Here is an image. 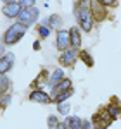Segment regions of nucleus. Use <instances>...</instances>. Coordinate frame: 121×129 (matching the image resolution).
<instances>
[{
	"instance_id": "nucleus-1",
	"label": "nucleus",
	"mask_w": 121,
	"mask_h": 129,
	"mask_svg": "<svg viewBox=\"0 0 121 129\" xmlns=\"http://www.w3.org/2000/svg\"><path fill=\"white\" fill-rule=\"evenodd\" d=\"M74 16H76V21L81 26V29L85 33H90L92 28H93V19L90 16V10H88V5L81 0L74 5Z\"/></svg>"
},
{
	"instance_id": "nucleus-2",
	"label": "nucleus",
	"mask_w": 121,
	"mask_h": 129,
	"mask_svg": "<svg viewBox=\"0 0 121 129\" xmlns=\"http://www.w3.org/2000/svg\"><path fill=\"white\" fill-rule=\"evenodd\" d=\"M26 29H28L26 26H23L19 22H14L9 29L5 31V35H4V43H5V45H14V43H17V41L26 35Z\"/></svg>"
},
{
	"instance_id": "nucleus-3",
	"label": "nucleus",
	"mask_w": 121,
	"mask_h": 129,
	"mask_svg": "<svg viewBox=\"0 0 121 129\" xmlns=\"http://www.w3.org/2000/svg\"><path fill=\"white\" fill-rule=\"evenodd\" d=\"M17 19H19V21H17L19 24L26 26V28H30L31 24H35V22L38 21V9H36V7H26V9H21Z\"/></svg>"
},
{
	"instance_id": "nucleus-4",
	"label": "nucleus",
	"mask_w": 121,
	"mask_h": 129,
	"mask_svg": "<svg viewBox=\"0 0 121 129\" xmlns=\"http://www.w3.org/2000/svg\"><path fill=\"white\" fill-rule=\"evenodd\" d=\"M88 10H90L92 19H95V21H102V19H106V16H107V9L99 4V0H90Z\"/></svg>"
},
{
	"instance_id": "nucleus-5",
	"label": "nucleus",
	"mask_w": 121,
	"mask_h": 129,
	"mask_svg": "<svg viewBox=\"0 0 121 129\" xmlns=\"http://www.w3.org/2000/svg\"><path fill=\"white\" fill-rule=\"evenodd\" d=\"M111 120L112 119H109V114L106 112V109H102L100 112H97V114L93 115L92 122L95 124V127H97V129H106V127H109Z\"/></svg>"
},
{
	"instance_id": "nucleus-6",
	"label": "nucleus",
	"mask_w": 121,
	"mask_h": 129,
	"mask_svg": "<svg viewBox=\"0 0 121 129\" xmlns=\"http://www.w3.org/2000/svg\"><path fill=\"white\" fill-rule=\"evenodd\" d=\"M30 100L31 102H36V103H43V105H49V103H52V98L49 93H45L43 89H33L30 93Z\"/></svg>"
},
{
	"instance_id": "nucleus-7",
	"label": "nucleus",
	"mask_w": 121,
	"mask_h": 129,
	"mask_svg": "<svg viewBox=\"0 0 121 129\" xmlns=\"http://www.w3.org/2000/svg\"><path fill=\"white\" fill-rule=\"evenodd\" d=\"M55 47H57L59 52L68 50V47H69V35H68L66 29H59L57 31V35H55Z\"/></svg>"
},
{
	"instance_id": "nucleus-8",
	"label": "nucleus",
	"mask_w": 121,
	"mask_h": 129,
	"mask_svg": "<svg viewBox=\"0 0 121 129\" xmlns=\"http://www.w3.org/2000/svg\"><path fill=\"white\" fill-rule=\"evenodd\" d=\"M74 60H76V50L74 48H68V50H64V52H61V57H59L61 66L69 67V66L74 64Z\"/></svg>"
},
{
	"instance_id": "nucleus-9",
	"label": "nucleus",
	"mask_w": 121,
	"mask_h": 129,
	"mask_svg": "<svg viewBox=\"0 0 121 129\" xmlns=\"http://www.w3.org/2000/svg\"><path fill=\"white\" fill-rule=\"evenodd\" d=\"M19 12H21V5L17 2H10V4H5V5L2 7V14H4L5 17H9V19L17 17Z\"/></svg>"
},
{
	"instance_id": "nucleus-10",
	"label": "nucleus",
	"mask_w": 121,
	"mask_h": 129,
	"mask_svg": "<svg viewBox=\"0 0 121 129\" xmlns=\"http://www.w3.org/2000/svg\"><path fill=\"white\" fill-rule=\"evenodd\" d=\"M14 53H5L2 59H0V74H7L10 69H12V66H14Z\"/></svg>"
},
{
	"instance_id": "nucleus-11",
	"label": "nucleus",
	"mask_w": 121,
	"mask_h": 129,
	"mask_svg": "<svg viewBox=\"0 0 121 129\" xmlns=\"http://www.w3.org/2000/svg\"><path fill=\"white\" fill-rule=\"evenodd\" d=\"M68 35H69V45L73 48L76 50L78 47L81 45V35H80V28L78 26H73L69 31H68Z\"/></svg>"
},
{
	"instance_id": "nucleus-12",
	"label": "nucleus",
	"mask_w": 121,
	"mask_h": 129,
	"mask_svg": "<svg viewBox=\"0 0 121 129\" xmlns=\"http://www.w3.org/2000/svg\"><path fill=\"white\" fill-rule=\"evenodd\" d=\"M68 89H71V79L64 78L62 81H59V83L52 88V95L55 96V95H59V93H62V91H68Z\"/></svg>"
},
{
	"instance_id": "nucleus-13",
	"label": "nucleus",
	"mask_w": 121,
	"mask_h": 129,
	"mask_svg": "<svg viewBox=\"0 0 121 129\" xmlns=\"http://www.w3.org/2000/svg\"><path fill=\"white\" fill-rule=\"evenodd\" d=\"M64 79V71L62 69H54V72H52L50 76H49V86L50 88H54L59 81Z\"/></svg>"
},
{
	"instance_id": "nucleus-14",
	"label": "nucleus",
	"mask_w": 121,
	"mask_h": 129,
	"mask_svg": "<svg viewBox=\"0 0 121 129\" xmlns=\"http://www.w3.org/2000/svg\"><path fill=\"white\" fill-rule=\"evenodd\" d=\"M64 124H66V127H68V129H80L81 119H80V117H76V115H71V117H68V115H66Z\"/></svg>"
},
{
	"instance_id": "nucleus-15",
	"label": "nucleus",
	"mask_w": 121,
	"mask_h": 129,
	"mask_svg": "<svg viewBox=\"0 0 121 129\" xmlns=\"http://www.w3.org/2000/svg\"><path fill=\"white\" fill-rule=\"evenodd\" d=\"M45 22H47V24H49L50 28H54V29H59V28H61V24H62V19H61V16H59V14H52L50 17L45 21Z\"/></svg>"
},
{
	"instance_id": "nucleus-16",
	"label": "nucleus",
	"mask_w": 121,
	"mask_h": 129,
	"mask_svg": "<svg viewBox=\"0 0 121 129\" xmlns=\"http://www.w3.org/2000/svg\"><path fill=\"white\" fill-rule=\"evenodd\" d=\"M9 84H10L9 78H7L5 74H0V96L7 93V89H9Z\"/></svg>"
},
{
	"instance_id": "nucleus-17",
	"label": "nucleus",
	"mask_w": 121,
	"mask_h": 129,
	"mask_svg": "<svg viewBox=\"0 0 121 129\" xmlns=\"http://www.w3.org/2000/svg\"><path fill=\"white\" fill-rule=\"evenodd\" d=\"M71 95H73V89L62 91V93H59V95H55V96H54V102H55V103H61V102H68V98H69Z\"/></svg>"
},
{
	"instance_id": "nucleus-18",
	"label": "nucleus",
	"mask_w": 121,
	"mask_h": 129,
	"mask_svg": "<svg viewBox=\"0 0 121 129\" xmlns=\"http://www.w3.org/2000/svg\"><path fill=\"white\" fill-rule=\"evenodd\" d=\"M106 112L109 114V117H111L112 120L119 117V109H118V105H107V107H106Z\"/></svg>"
},
{
	"instance_id": "nucleus-19",
	"label": "nucleus",
	"mask_w": 121,
	"mask_h": 129,
	"mask_svg": "<svg viewBox=\"0 0 121 129\" xmlns=\"http://www.w3.org/2000/svg\"><path fill=\"white\" fill-rule=\"evenodd\" d=\"M80 59H81V62H85L88 67L93 66V59H92V55L87 52V50H81V52H80Z\"/></svg>"
},
{
	"instance_id": "nucleus-20",
	"label": "nucleus",
	"mask_w": 121,
	"mask_h": 129,
	"mask_svg": "<svg viewBox=\"0 0 121 129\" xmlns=\"http://www.w3.org/2000/svg\"><path fill=\"white\" fill-rule=\"evenodd\" d=\"M57 110H59V114H62V115H68L69 110H71V105L68 102H61V103H57Z\"/></svg>"
},
{
	"instance_id": "nucleus-21",
	"label": "nucleus",
	"mask_w": 121,
	"mask_h": 129,
	"mask_svg": "<svg viewBox=\"0 0 121 129\" xmlns=\"http://www.w3.org/2000/svg\"><path fill=\"white\" fill-rule=\"evenodd\" d=\"M38 35H40L42 38H49V35H50V29H49V26H45V24H40V26H38Z\"/></svg>"
},
{
	"instance_id": "nucleus-22",
	"label": "nucleus",
	"mask_w": 121,
	"mask_h": 129,
	"mask_svg": "<svg viewBox=\"0 0 121 129\" xmlns=\"http://www.w3.org/2000/svg\"><path fill=\"white\" fill-rule=\"evenodd\" d=\"M47 124H49V127L54 129L57 124H59V119L55 117V115H49V119H47Z\"/></svg>"
},
{
	"instance_id": "nucleus-23",
	"label": "nucleus",
	"mask_w": 121,
	"mask_h": 129,
	"mask_svg": "<svg viewBox=\"0 0 121 129\" xmlns=\"http://www.w3.org/2000/svg\"><path fill=\"white\" fill-rule=\"evenodd\" d=\"M17 4L21 5V9H26V7H35V0H19Z\"/></svg>"
},
{
	"instance_id": "nucleus-24",
	"label": "nucleus",
	"mask_w": 121,
	"mask_h": 129,
	"mask_svg": "<svg viewBox=\"0 0 121 129\" xmlns=\"http://www.w3.org/2000/svg\"><path fill=\"white\" fill-rule=\"evenodd\" d=\"M99 4L104 7H116L118 5V0H99Z\"/></svg>"
},
{
	"instance_id": "nucleus-25",
	"label": "nucleus",
	"mask_w": 121,
	"mask_h": 129,
	"mask_svg": "<svg viewBox=\"0 0 121 129\" xmlns=\"http://www.w3.org/2000/svg\"><path fill=\"white\" fill-rule=\"evenodd\" d=\"M9 102H10V95H2V98H0V105L2 107H5V105H9Z\"/></svg>"
},
{
	"instance_id": "nucleus-26",
	"label": "nucleus",
	"mask_w": 121,
	"mask_h": 129,
	"mask_svg": "<svg viewBox=\"0 0 121 129\" xmlns=\"http://www.w3.org/2000/svg\"><path fill=\"white\" fill-rule=\"evenodd\" d=\"M80 129H93V127H92V122H88V120H81Z\"/></svg>"
},
{
	"instance_id": "nucleus-27",
	"label": "nucleus",
	"mask_w": 121,
	"mask_h": 129,
	"mask_svg": "<svg viewBox=\"0 0 121 129\" xmlns=\"http://www.w3.org/2000/svg\"><path fill=\"white\" fill-rule=\"evenodd\" d=\"M33 50H40V41H38V40L33 41Z\"/></svg>"
},
{
	"instance_id": "nucleus-28",
	"label": "nucleus",
	"mask_w": 121,
	"mask_h": 129,
	"mask_svg": "<svg viewBox=\"0 0 121 129\" xmlns=\"http://www.w3.org/2000/svg\"><path fill=\"white\" fill-rule=\"evenodd\" d=\"M4 55H5V47H4V45H0V59H2Z\"/></svg>"
},
{
	"instance_id": "nucleus-29",
	"label": "nucleus",
	"mask_w": 121,
	"mask_h": 129,
	"mask_svg": "<svg viewBox=\"0 0 121 129\" xmlns=\"http://www.w3.org/2000/svg\"><path fill=\"white\" fill-rule=\"evenodd\" d=\"M54 129H68V127H66V124H64V122H62V124L59 122V124H57V126H55Z\"/></svg>"
},
{
	"instance_id": "nucleus-30",
	"label": "nucleus",
	"mask_w": 121,
	"mask_h": 129,
	"mask_svg": "<svg viewBox=\"0 0 121 129\" xmlns=\"http://www.w3.org/2000/svg\"><path fill=\"white\" fill-rule=\"evenodd\" d=\"M4 4H10V2H16V0H2Z\"/></svg>"
},
{
	"instance_id": "nucleus-31",
	"label": "nucleus",
	"mask_w": 121,
	"mask_h": 129,
	"mask_svg": "<svg viewBox=\"0 0 121 129\" xmlns=\"http://www.w3.org/2000/svg\"><path fill=\"white\" fill-rule=\"evenodd\" d=\"M83 2H85V0H83Z\"/></svg>"
}]
</instances>
